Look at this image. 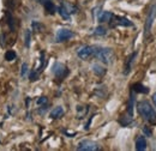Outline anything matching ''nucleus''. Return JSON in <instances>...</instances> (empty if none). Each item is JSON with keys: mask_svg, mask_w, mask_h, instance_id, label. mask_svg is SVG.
I'll return each instance as SVG.
<instances>
[{"mask_svg": "<svg viewBox=\"0 0 156 151\" xmlns=\"http://www.w3.org/2000/svg\"><path fill=\"white\" fill-rule=\"evenodd\" d=\"M30 42H31V31L28 29V30H25V33H24V44H25L27 48L30 47Z\"/></svg>", "mask_w": 156, "mask_h": 151, "instance_id": "nucleus-16", "label": "nucleus"}, {"mask_svg": "<svg viewBox=\"0 0 156 151\" xmlns=\"http://www.w3.org/2000/svg\"><path fill=\"white\" fill-rule=\"evenodd\" d=\"M112 17H113V15H112L111 12L103 11V12L100 15V17H98V20H100V22H109Z\"/></svg>", "mask_w": 156, "mask_h": 151, "instance_id": "nucleus-14", "label": "nucleus"}, {"mask_svg": "<svg viewBox=\"0 0 156 151\" xmlns=\"http://www.w3.org/2000/svg\"><path fill=\"white\" fill-rule=\"evenodd\" d=\"M40 1H41V2L43 4V2H44V1H47V0H40Z\"/></svg>", "mask_w": 156, "mask_h": 151, "instance_id": "nucleus-24", "label": "nucleus"}, {"mask_svg": "<svg viewBox=\"0 0 156 151\" xmlns=\"http://www.w3.org/2000/svg\"><path fill=\"white\" fill-rule=\"evenodd\" d=\"M53 72H54V75L57 76L58 78H64L65 76L67 75L66 67H65L62 64H60V62H57V64L53 66Z\"/></svg>", "mask_w": 156, "mask_h": 151, "instance_id": "nucleus-7", "label": "nucleus"}, {"mask_svg": "<svg viewBox=\"0 0 156 151\" xmlns=\"http://www.w3.org/2000/svg\"><path fill=\"white\" fill-rule=\"evenodd\" d=\"M137 111L145 121L150 124H156V111L149 101H140L137 104Z\"/></svg>", "mask_w": 156, "mask_h": 151, "instance_id": "nucleus-1", "label": "nucleus"}, {"mask_svg": "<svg viewBox=\"0 0 156 151\" xmlns=\"http://www.w3.org/2000/svg\"><path fill=\"white\" fill-rule=\"evenodd\" d=\"M27 75H28V64H23L22 65V71H20V77L22 78H27Z\"/></svg>", "mask_w": 156, "mask_h": 151, "instance_id": "nucleus-19", "label": "nucleus"}, {"mask_svg": "<svg viewBox=\"0 0 156 151\" xmlns=\"http://www.w3.org/2000/svg\"><path fill=\"white\" fill-rule=\"evenodd\" d=\"M94 46H82L80 48H78L77 55L82 60H88L94 57Z\"/></svg>", "mask_w": 156, "mask_h": 151, "instance_id": "nucleus-4", "label": "nucleus"}, {"mask_svg": "<svg viewBox=\"0 0 156 151\" xmlns=\"http://www.w3.org/2000/svg\"><path fill=\"white\" fill-rule=\"evenodd\" d=\"M144 132L147 133V135H148V137H151V132H150L148 128H144Z\"/></svg>", "mask_w": 156, "mask_h": 151, "instance_id": "nucleus-22", "label": "nucleus"}, {"mask_svg": "<svg viewBox=\"0 0 156 151\" xmlns=\"http://www.w3.org/2000/svg\"><path fill=\"white\" fill-rule=\"evenodd\" d=\"M153 102H154V104L156 107V93H154V95H153Z\"/></svg>", "mask_w": 156, "mask_h": 151, "instance_id": "nucleus-23", "label": "nucleus"}, {"mask_svg": "<svg viewBox=\"0 0 156 151\" xmlns=\"http://www.w3.org/2000/svg\"><path fill=\"white\" fill-rule=\"evenodd\" d=\"M44 102H47V98H46V97H41L39 101H37V103H39V104H41V103H44Z\"/></svg>", "mask_w": 156, "mask_h": 151, "instance_id": "nucleus-21", "label": "nucleus"}, {"mask_svg": "<svg viewBox=\"0 0 156 151\" xmlns=\"http://www.w3.org/2000/svg\"><path fill=\"white\" fill-rule=\"evenodd\" d=\"M136 150L144 151L147 150V140L143 135H138L136 139Z\"/></svg>", "mask_w": 156, "mask_h": 151, "instance_id": "nucleus-8", "label": "nucleus"}, {"mask_svg": "<svg viewBox=\"0 0 156 151\" xmlns=\"http://www.w3.org/2000/svg\"><path fill=\"white\" fill-rule=\"evenodd\" d=\"M58 12L60 13V16H61L62 18L70 19V13H69V11L66 10V7H65V5H64V4L58 7Z\"/></svg>", "mask_w": 156, "mask_h": 151, "instance_id": "nucleus-13", "label": "nucleus"}, {"mask_svg": "<svg viewBox=\"0 0 156 151\" xmlns=\"http://www.w3.org/2000/svg\"><path fill=\"white\" fill-rule=\"evenodd\" d=\"M64 113H65V112H64V108L59 106V107H55V108L51 112V118H52V119H60L61 116H64Z\"/></svg>", "mask_w": 156, "mask_h": 151, "instance_id": "nucleus-10", "label": "nucleus"}, {"mask_svg": "<svg viewBox=\"0 0 156 151\" xmlns=\"http://www.w3.org/2000/svg\"><path fill=\"white\" fill-rule=\"evenodd\" d=\"M106 33H107V30L103 26H98L95 30V35H106Z\"/></svg>", "mask_w": 156, "mask_h": 151, "instance_id": "nucleus-20", "label": "nucleus"}, {"mask_svg": "<svg viewBox=\"0 0 156 151\" xmlns=\"http://www.w3.org/2000/svg\"><path fill=\"white\" fill-rule=\"evenodd\" d=\"M135 57H136V53L131 54L129 59H127V62H126V66H125V75H127L130 71H131V67H132V61L135 60Z\"/></svg>", "mask_w": 156, "mask_h": 151, "instance_id": "nucleus-12", "label": "nucleus"}, {"mask_svg": "<svg viewBox=\"0 0 156 151\" xmlns=\"http://www.w3.org/2000/svg\"><path fill=\"white\" fill-rule=\"evenodd\" d=\"M94 57L105 64H112L114 61V53L111 48L95 47L94 48Z\"/></svg>", "mask_w": 156, "mask_h": 151, "instance_id": "nucleus-2", "label": "nucleus"}, {"mask_svg": "<svg viewBox=\"0 0 156 151\" xmlns=\"http://www.w3.org/2000/svg\"><path fill=\"white\" fill-rule=\"evenodd\" d=\"M113 19H115V25H121V26H132V22H130L125 17H117L113 16Z\"/></svg>", "mask_w": 156, "mask_h": 151, "instance_id": "nucleus-9", "label": "nucleus"}, {"mask_svg": "<svg viewBox=\"0 0 156 151\" xmlns=\"http://www.w3.org/2000/svg\"><path fill=\"white\" fill-rule=\"evenodd\" d=\"M43 6H44V9L48 11V13H54V12H55V6H54L53 1L47 0V1L43 2Z\"/></svg>", "mask_w": 156, "mask_h": 151, "instance_id": "nucleus-11", "label": "nucleus"}, {"mask_svg": "<svg viewBox=\"0 0 156 151\" xmlns=\"http://www.w3.org/2000/svg\"><path fill=\"white\" fill-rule=\"evenodd\" d=\"M93 71H94L98 76H103L105 73H106V68H105V67H102V66H101V65H98V64L93 65Z\"/></svg>", "mask_w": 156, "mask_h": 151, "instance_id": "nucleus-15", "label": "nucleus"}, {"mask_svg": "<svg viewBox=\"0 0 156 151\" xmlns=\"http://www.w3.org/2000/svg\"><path fill=\"white\" fill-rule=\"evenodd\" d=\"M155 13H156V7L153 6L150 9V12L147 17V22H145V31H144V36L148 37V35L150 34L151 31V28H153V23H154V18H155Z\"/></svg>", "mask_w": 156, "mask_h": 151, "instance_id": "nucleus-5", "label": "nucleus"}, {"mask_svg": "<svg viewBox=\"0 0 156 151\" xmlns=\"http://www.w3.org/2000/svg\"><path fill=\"white\" fill-rule=\"evenodd\" d=\"M73 36H75V34L71 30H69V29H59L55 38H57L58 42H65V41L71 40Z\"/></svg>", "mask_w": 156, "mask_h": 151, "instance_id": "nucleus-6", "label": "nucleus"}, {"mask_svg": "<svg viewBox=\"0 0 156 151\" xmlns=\"http://www.w3.org/2000/svg\"><path fill=\"white\" fill-rule=\"evenodd\" d=\"M77 150H79V151H98V150H100V146H98L95 142L84 139V140H82V142L78 143Z\"/></svg>", "mask_w": 156, "mask_h": 151, "instance_id": "nucleus-3", "label": "nucleus"}, {"mask_svg": "<svg viewBox=\"0 0 156 151\" xmlns=\"http://www.w3.org/2000/svg\"><path fill=\"white\" fill-rule=\"evenodd\" d=\"M5 59H6L7 61H12V60H15V59H16V53H15L13 51H9V52H6V53H5Z\"/></svg>", "mask_w": 156, "mask_h": 151, "instance_id": "nucleus-18", "label": "nucleus"}, {"mask_svg": "<svg viewBox=\"0 0 156 151\" xmlns=\"http://www.w3.org/2000/svg\"><path fill=\"white\" fill-rule=\"evenodd\" d=\"M132 88H133V90L137 91V93H144V94H147V93L149 91V90H148L145 86H143L142 84H135Z\"/></svg>", "mask_w": 156, "mask_h": 151, "instance_id": "nucleus-17", "label": "nucleus"}]
</instances>
